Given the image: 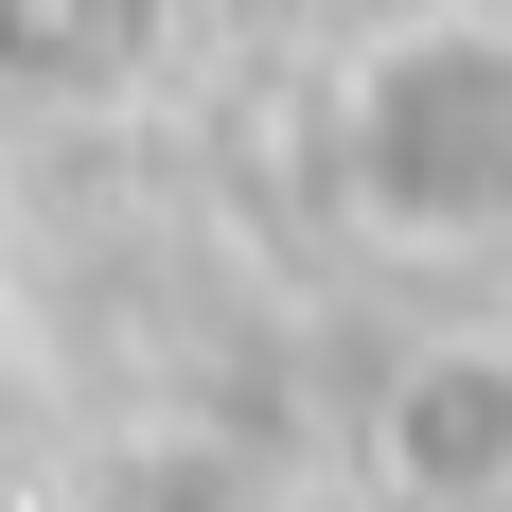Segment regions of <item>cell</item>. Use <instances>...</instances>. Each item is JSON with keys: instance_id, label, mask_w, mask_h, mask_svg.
<instances>
[{"instance_id": "cell-2", "label": "cell", "mask_w": 512, "mask_h": 512, "mask_svg": "<svg viewBox=\"0 0 512 512\" xmlns=\"http://www.w3.org/2000/svg\"><path fill=\"white\" fill-rule=\"evenodd\" d=\"M354 477L389 512H512V318H442L371 371Z\"/></svg>"}, {"instance_id": "cell-1", "label": "cell", "mask_w": 512, "mask_h": 512, "mask_svg": "<svg viewBox=\"0 0 512 512\" xmlns=\"http://www.w3.org/2000/svg\"><path fill=\"white\" fill-rule=\"evenodd\" d=\"M336 195L389 248H512V0H407L336 89Z\"/></svg>"}]
</instances>
